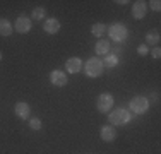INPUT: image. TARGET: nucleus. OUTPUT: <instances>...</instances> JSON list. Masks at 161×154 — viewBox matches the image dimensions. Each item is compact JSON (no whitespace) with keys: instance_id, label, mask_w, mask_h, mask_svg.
<instances>
[{"instance_id":"obj_12","label":"nucleus","mask_w":161,"mask_h":154,"mask_svg":"<svg viewBox=\"0 0 161 154\" xmlns=\"http://www.w3.org/2000/svg\"><path fill=\"white\" fill-rule=\"evenodd\" d=\"M43 31L47 34H57L60 31V22L57 21L55 17H52V19H47V21L43 22Z\"/></svg>"},{"instance_id":"obj_15","label":"nucleus","mask_w":161,"mask_h":154,"mask_svg":"<svg viewBox=\"0 0 161 154\" xmlns=\"http://www.w3.org/2000/svg\"><path fill=\"white\" fill-rule=\"evenodd\" d=\"M12 33H14V28L10 24V21L0 19V36H10Z\"/></svg>"},{"instance_id":"obj_1","label":"nucleus","mask_w":161,"mask_h":154,"mask_svg":"<svg viewBox=\"0 0 161 154\" xmlns=\"http://www.w3.org/2000/svg\"><path fill=\"white\" fill-rule=\"evenodd\" d=\"M103 70H105L103 60L96 58V57L89 58L84 63V72H86L87 77H99V75H103Z\"/></svg>"},{"instance_id":"obj_11","label":"nucleus","mask_w":161,"mask_h":154,"mask_svg":"<svg viewBox=\"0 0 161 154\" xmlns=\"http://www.w3.org/2000/svg\"><path fill=\"white\" fill-rule=\"evenodd\" d=\"M80 69H82V60L77 57H72L65 62V72H69V74H77L80 72Z\"/></svg>"},{"instance_id":"obj_22","label":"nucleus","mask_w":161,"mask_h":154,"mask_svg":"<svg viewBox=\"0 0 161 154\" xmlns=\"http://www.w3.org/2000/svg\"><path fill=\"white\" fill-rule=\"evenodd\" d=\"M137 53H139V55H147V53H149V46L147 45H141L139 46V48H137Z\"/></svg>"},{"instance_id":"obj_18","label":"nucleus","mask_w":161,"mask_h":154,"mask_svg":"<svg viewBox=\"0 0 161 154\" xmlns=\"http://www.w3.org/2000/svg\"><path fill=\"white\" fill-rule=\"evenodd\" d=\"M45 14H47V12H45L43 7H34L33 12H31V17L34 19V21H43V19H45Z\"/></svg>"},{"instance_id":"obj_5","label":"nucleus","mask_w":161,"mask_h":154,"mask_svg":"<svg viewBox=\"0 0 161 154\" xmlns=\"http://www.w3.org/2000/svg\"><path fill=\"white\" fill-rule=\"evenodd\" d=\"M110 38H112L113 41H124L125 38H127V28H125L124 24H113L110 26Z\"/></svg>"},{"instance_id":"obj_16","label":"nucleus","mask_w":161,"mask_h":154,"mask_svg":"<svg viewBox=\"0 0 161 154\" xmlns=\"http://www.w3.org/2000/svg\"><path fill=\"white\" fill-rule=\"evenodd\" d=\"M91 33H93L94 36H103V34L106 33V26L103 24V22H96V24L91 26Z\"/></svg>"},{"instance_id":"obj_10","label":"nucleus","mask_w":161,"mask_h":154,"mask_svg":"<svg viewBox=\"0 0 161 154\" xmlns=\"http://www.w3.org/2000/svg\"><path fill=\"white\" fill-rule=\"evenodd\" d=\"M146 12H147V2H144V0H137V2L132 5L134 19H144Z\"/></svg>"},{"instance_id":"obj_4","label":"nucleus","mask_w":161,"mask_h":154,"mask_svg":"<svg viewBox=\"0 0 161 154\" xmlns=\"http://www.w3.org/2000/svg\"><path fill=\"white\" fill-rule=\"evenodd\" d=\"M113 96L110 92H103V94L98 96L96 99V108L99 113H110V110L113 108Z\"/></svg>"},{"instance_id":"obj_7","label":"nucleus","mask_w":161,"mask_h":154,"mask_svg":"<svg viewBox=\"0 0 161 154\" xmlns=\"http://www.w3.org/2000/svg\"><path fill=\"white\" fill-rule=\"evenodd\" d=\"M14 113H16V117L21 118V120H28L29 115H31V106L24 101H19V103H16V106H14Z\"/></svg>"},{"instance_id":"obj_9","label":"nucleus","mask_w":161,"mask_h":154,"mask_svg":"<svg viewBox=\"0 0 161 154\" xmlns=\"http://www.w3.org/2000/svg\"><path fill=\"white\" fill-rule=\"evenodd\" d=\"M99 137H101V140L105 142H113L115 139H117V130H115L113 125H105L101 127V130H99Z\"/></svg>"},{"instance_id":"obj_6","label":"nucleus","mask_w":161,"mask_h":154,"mask_svg":"<svg viewBox=\"0 0 161 154\" xmlns=\"http://www.w3.org/2000/svg\"><path fill=\"white\" fill-rule=\"evenodd\" d=\"M14 28H16V31H17V33H21V34L29 33V31H31V19H29L26 14H21V15L17 17Z\"/></svg>"},{"instance_id":"obj_14","label":"nucleus","mask_w":161,"mask_h":154,"mask_svg":"<svg viewBox=\"0 0 161 154\" xmlns=\"http://www.w3.org/2000/svg\"><path fill=\"white\" fill-rule=\"evenodd\" d=\"M159 41H161V36H159V31L158 29H154V31H151V33L146 34V45H147L149 48H151V45L153 46H158Z\"/></svg>"},{"instance_id":"obj_13","label":"nucleus","mask_w":161,"mask_h":154,"mask_svg":"<svg viewBox=\"0 0 161 154\" xmlns=\"http://www.w3.org/2000/svg\"><path fill=\"white\" fill-rule=\"evenodd\" d=\"M110 50H112V45H110V41H106V40H99L96 43V46H94L96 55H101V57H106L110 53Z\"/></svg>"},{"instance_id":"obj_17","label":"nucleus","mask_w":161,"mask_h":154,"mask_svg":"<svg viewBox=\"0 0 161 154\" xmlns=\"http://www.w3.org/2000/svg\"><path fill=\"white\" fill-rule=\"evenodd\" d=\"M103 65H106V67H117L118 65V57L117 55H113V53H108L106 55V58H105V62H103Z\"/></svg>"},{"instance_id":"obj_19","label":"nucleus","mask_w":161,"mask_h":154,"mask_svg":"<svg viewBox=\"0 0 161 154\" xmlns=\"http://www.w3.org/2000/svg\"><path fill=\"white\" fill-rule=\"evenodd\" d=\"M29 127H31V130H41L43 123L40 118H29Z\"/></svg>"},{"instance_id":"obj_24","label":"nucleus","mask_w":161,"mask_h":154,"mask_svg":"<svg viewBox=\"0 0 161 154\" xmlns=\"http://www.w3.org/2000/svg\"><path fill=\"white\" fill-rule=\"evenodd\" d=\"M0 60H2V52H0Z\"/></svg>"},{"instance_id":"obj_2","label":"nucleus","mask_w":161,"mask_h":154,"mask_svg":"<svg viewBox=\"0 0 161 154\" xmlns=\"http://www.w3.org/2000/svg\"><path fill=\"white\" fill-rule=\"evenodd\" d=\"M108 122L110 125H125L130 122V113L125 108H117V110L110 111L108 115Z\"/></svg>"},{"instance_id":"obj_23","label":"nucleus","mask_w":161,"mask_h":154,"mask_svg":"<svg viewBox=\"0 0 161 154\" xmlns=\"http://www.w3.org/2000/svg\"><path fill=\"white\" fill-rule=\"evenodd\" d=\"M117 3H120V5H125V3H129V2H127V0H118Z\"/></svg>"},{"instance_id":"obj_3","label":"nucleus","mask_w":161,"mask_h":154,"mask_svg":"<svg viewBox=\"0 0 161 154\" xmlns=\"http://www.w3.org/2000/svg\"><path fill=\"white\" fill-rule=\"evenodd\" d=\"M129 108L132 113H137V115H142L149 110V99L146 96H136V98L130 99L129 103Z\"/></svg>"},{"instance_id":"obj_21","label":"nucleus","mask_w":161,"mask_h":154,"mask_svg":"<svg viewBox=\"0 0 161 154\" xmlns=\"http://www.w3.org/2000/svg\"><path fill=\"white\" fill-rule=\"evenodd\" d=\"M149 53L153 55V58H154V60H159V57H161V48H159V46H154L153 50H149Z\"/></svg>"},{"instance_id":"obj_20","label":"nucleus","mask_w":161,"mask_h":154,"mask_svg":"<svg viewBox=\"0 0 161 154\" xmlns=\"http://www.w3.org/2000/svg\"><path fill=\"white\" fill-rule=\"evenodd\" d=\"M147 3H149V7H151L153 10H156V12L161 10V2L159 0H151V2H147Z\"/></svg>"},{"instance_id":"obj_8","label":"nucleus","mask_w":161,"mask_h":154,"mask_svg":"<svg viewBox=\"0 0 161 154\" xmlns=\"http://www.w3.org/2000/svg\"><path fill=\"white\" fill-rule=\"evenodd\" d=\"M50 82L55 87H64L67 84V74L62 70H52L50 72Z\"/></svg>"}]
</instances>
